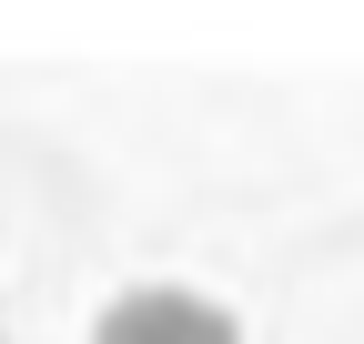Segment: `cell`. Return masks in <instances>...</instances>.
Listing matches in <instances>:
<instances>
[{"instance_id": "1", "label": "cell", "mask_w": 364, "mask_h": 344, "mask_svg": "<svg viewBox=\"0 0 364 344\" xmlns=\"http://www.w3.org/2000/svg\"><path fill=\"white\" fill-rule=\"evenodd\" d=\"M91 344H243V334H233V314H223L213 294H193V284H132L122 304H102Z\"/></svg>"}]
</instances>
